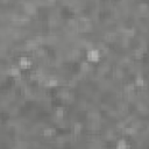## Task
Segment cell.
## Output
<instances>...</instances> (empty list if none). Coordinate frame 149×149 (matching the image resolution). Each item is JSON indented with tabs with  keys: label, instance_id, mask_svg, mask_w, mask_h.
Here are the masks:
<instances>
[{
	"label": "cell",
	"instance_id": "obj_1",
	"mask_svg": "<svg viewBox=\"0 0 149 149\" xmlns=\"http://www.w3.org/2000/svg\"><path fill=\"white\" fill-rule=\"evenodd\" d=\"M86 58L91 63H97V62L100 61V51L98 49H95V48L90 49L87 51V54H86Z\"/></svg>",
	"mask_w": 149,
	"mask_h": 149
},
{
	"label": "cell",
	"instance_id": "obj_4",
	"mask_svg": "<svg viewBox=\"0 0 149 149\" xmlns=\"http://www.w3.org/2000/svg\"><path fill=\"white\" fill-rule=\"evenodd\" d=\"M42 134H43V136H45V137H51V136L55 135V128L51 127V126H47V127L43 128Z\"/></svg>",
	"mask_w": 149,
	"mask_h": 149
},
{
	"label": "cell",
	"instance_id": "obj_2",
	"mask_svg": "<svg viewBox=\"0 0 149 149\" xmlns=\"http://www.w3.org/2000/svg\"><path fill=\"white\" fill-rule=\"evenodd\" d=\"M19 65L22 70H28L31 66V61L28 56H21L19 58Z\"/></svg>",
	"mask_w": 149,
	"mask_h": 149
},
{
	"label": "cell",
	"instance_id": "obj_3",
	"mask_svg": "<svg viewBox=\"0 0 149 149\" xmlns=\"http://www.w3.org/2000/svg\"><path fill=\"white\" fill-rule=\"evenodd\" d=\"M115 148L116 149H128L129 148V143L127 141V135H123L115 144Z\"/></svg>",
	"mask_w": 149,
	"mask_h": 149
}]
</instances>
